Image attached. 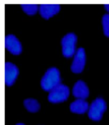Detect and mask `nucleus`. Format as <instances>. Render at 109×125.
<instances>
[{
	"mask_svg": "<svg viewBox=\"0 0 109 125\" xmlns=\"http://www.w3.org/2000/svg\"><path fill=\"white\" fill-rule=\"evenodd\" d=\"M61 84L59 71L56 68H49L45 73L41 81V87L47 91H50Z\"/></svg>",
	"mask_w": 109,
	"mask_h": 125,
	"instance_id": "obj_1",
	"label": "nucleus"
},
{
	"mask_svg": "<svg viewBox=\"0 0 109 125\" xmlns=\"http://www.w3.org/2000/svg\"><path fill=\"white\" fill-rule=\"evenodd\" d=\"M86 64V53L83 48H79L75 54L71 69L73 73H80Z\"/></svg>",
	"mask_w": 109,
	"mask_h": 125,
	"instance_id": "obj_5",
	"label": "nucleus"
},
{
	"mask_svg": "<svg viewBox=\"0 0 109 125\" xmlns=\"http://www.w3.org/2000/svg\"><path fill=\"white\" fill-rule=\"evenodd\" d=\"M89 89L84 81H78L73 88V94L77 99L85 100L89 96Z\"/></svg>",
	"mask_w": 109,
	"mask_h": 125,
	"instance_id": "obj_9",
	"label": "nucleus"
},
{
	"mask_svg": "<svg viewBox=\"0 0 109 125\" xmlns=\"http://www.w3.org/2000/svg\"><path fill=\"white\" fill-rule=\"evenodd\" d=\"M16 125H24L23 123H18V124H17Z\"/></svg>",
	"mask_w": 109,
	"mask_h": 125,
	"instance_id": "obj_15",
	"label": "nucleus"
},
{
	"mask_svg": "<svg viewBox=\"0 0 109 125\" xmlns=\"http://www.w3.org/2000/svg\"><path fill=\"white\" fill-rule=\"evenodd\" d=\"M77 36L74 33H68L62 39V51L64 56L70 58L75 52Z\"/></svg>",
	"mask_w": 109,
	"mask_h": 125,
	"instance_id": "obj_4",
	"label": "nucleus"
},
{
	"mask_svg": "<svg viewBox=\"0 0 109 125\" xmlns=\"http://www.w3.org/2000/svg\"><path fill=\"white\" fill-rule=\"evenodd\" d=\"M107 109V105L104 100L98 98L93 102L89 108L88 115L93 121H99L103 116V114Z\"/></svg>",
	"mask_w": 109,
	"mask_h": 125,
	"instance_id": "obj_2",
	"label": "nucleus"
},
{
	"mask_svg": "<svg viewBox=\"0 0 109 125\" xmlns=\"http://www.w3.org/2000/svg\"><path fill=\"white\" fill-rule=\"evenodd\" d=\"M60 6L57 4H42L40 5V15L43 18L48 19L59 12Z\"/></svg>",
	"mask_w": 109,
	"mask_h": 125,
	"instance_id": "obj_8",
	"label": "nucleus"
},
{
	"mask_svg": "<svg viewBox=\"0 0 109 125\" xmlns=\"http://www.w3.org/2000/svg\"><path fill=\"white\" fill-rule=\"evenodd\" d=\"M24 105L26 109L30 112H38L40 108V105L38 101L35 99L28 98L25 100Z\"/></svg>",
	"mask_w": 109,
	"mask_h": 125,
	"instance_id": "obj_11",
	"label": "nucleus"
},
{
	"mask_svg": "<svg viewBox=\"0 0 109 125\" xmlns=\"http://www.w3.org/2000/svg\"><path fill=\"white\" fill-rule=\"evenodd\" d=\"M105 10L109 12V4H107V5H105Z\"/></svg>",
	"mask_w": 109,
	"mask_h": 125,
	"instance_id": "obj_14",
	"label": "nucleus"
},
{
	"mask_svg": "<svg viewBox=\"0 0 109 125\" xmlns=\"http://www.w3.org/2000/svg\"><path fill=\"white\" fill-rule=\"evenodd\" d=\"M21 7L24 12L28 15H34L39 9L38 6L35 4H23L21 5Z\"/></svg>",
	"mask_w": 109,
	"mask_h": 125,
	"instance_id": "obj_12",
	"label": "nucleus"
},
{
	"mask_svg": "<svg viewBox=\"0 0 109 125\" xmlns=\"http://www.w3.org/2000/svg\"><path fill=\"white\" fill-rule=\"evenodd\" d=\"M69 94V90L67 86L60 84L49 91L48 99L51 103L56 104L65 101Z\"/></svg>",
	"mask_w": 109,
	"mask_h": 125,
	"instance_id": "obj_3",
	"label": "nucleus"
},
{
	"mask_svg": "<svg viewBox=\"0 0 109 125\" xmlns=\"http://www.w3.org/2000/svg\"><path fill=\"white\" fill-rule=\"evenodd\" d=\"M89 109L88 102L82 99H77L70 105V110L73 113L84 114Z\"/></svg>",
	"mask_w": 109,
	"mask_h": 125,
	"instance_id": "obj_10",
	"label": "nucleus"
},
{
	"mask_svg": "<svg viewBox=\"0 0 109 125\" xmlns=\"http://www.w3.org/2000/svg\"><path fill=\"white\" fill-rule=\"evenodd\" d=\"M19 75V70L15 64L6 62L5 65V81L8 86H12Z\"/></svg>",
	"mask_w": 109,
	"mask_h": 125,
	"instance_id": "obj_6",
	"label": "nucleus"
},
{
	"mask_svg": "<svg viewBox=\"0 0 109 125\" xmlns=\"http://www.w3.org/2000/svg\"><path fill=\"white\" fill-rule=\"evenodd\" d=\"M102 25L105 35L109 37V13L105 14L103 16Z\"/></svg>",
	"mask_w": 109,
	"mask_h": 125,
	"instance_id": "obj_13",
	"label": "nucleus"
},
{
	"mask_svg": "<svg viewBox=\"0 0 109 125\" xmlns=\"http://www.w3.org/2000/svg\"><path fill=\"white\" fill-rule=\"evenodd\" d=\"M5 45L7 49L13 54L18 55L21 52V43L14 35H9L5 37Z\"/></svg>",
	"mask_w": 109,
	"mask_h": 125,
	"instance_id": "obj_7",
	"label": "nucleus"
}]
</instances>
